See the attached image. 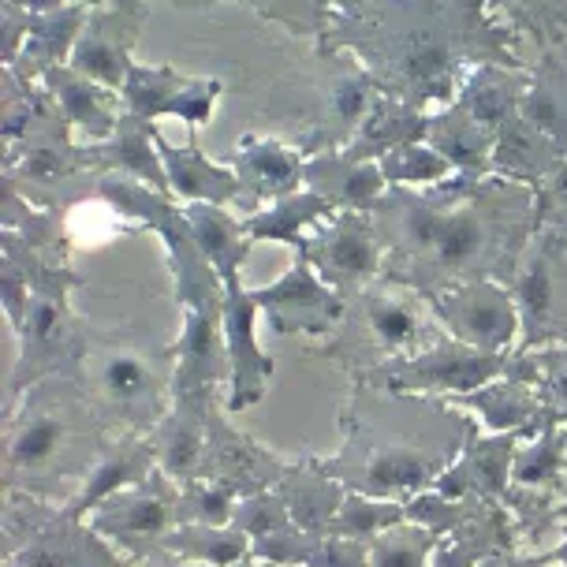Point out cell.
Instances as JSON below:
<instances>
[{
    "label": "cell",
    "instance_id": "f1b7e54d",
    "mask_svg": "<svg viewBox=\"0 0 567 567\" xmlns=\"http://www.w3.org/2000/svg\"><path fill=\"white\" fill-rule=\"evenodd\" d=\"M157 150L161 161H165L168 172V187L172 198H184L187 206H225V209H243V187L236 179V172L228 165H217L198 150L195 131H190L187 146H172L165 135H157Z\"/></svg>",
    "mask_w": 567,
    "mask_h": 567
},
{
    "label": "cell",
    "instance_id": "e575fe53",
    "mask_svg": "<svg viewBox=\"0 0 567 567\" xmlns=\"http://www.w3.org/2000/svg\"><path fill=\"white\" fill-rule=\"evenodd\" d=\"M519 116L538 127L560 154H567V68L556 53H542L530 64V83L519 97Z\"/></svg>",
    "mask_w": 567,
    "mask_h": 567
},
{
    "label": "cell",
    "instance_id": "484cf974",
    "mask_svg": "<svg viewBox=\"0 0 567 567\" xmlns=\"http://www.w3.org/2000/svg\"><path fill=\"white\" fill-rule=\"evenodd\" d=\"M302 187L329 202L332 209H359L370 213L389 190V179L381 172V161H362L348 150H326L307 157Z\"/></svg>",
    "mask_w": 567,
    "mask_h": 567
},
{
    "label": "cell",
    "instance_id": "4dcf8cb0",
    "mask_svg": "<svg viewBox=\"0 0 567 567\" xmlns=\"http://www.w3.org/2000/svg\"><path fill=\"white\" fill-rule=\"evenodd\" d=\"M425 142H430L437 154L449 161L455 172L463 176H493V150L496 135L489 127H482L467 109H460L452 101L449 109L430 113V127H425Z\"/></svg>",
    "mask_w": 567,
    "mask_h": 567
},
{
    "label": "cell",
    "instance_id": "7c38bea8",
    "mask_svg": "<svg viewBox=\"0 0 567 567\" xmlns=\"http://www.w3.org/2000/svg\"><path fill=\"white\" fill-rule=\"evenodd\" d=\"M512 296L523 326L515 351L567 348V231H534L515 269Z\"/></svg>",
    "mask_w": 567,
    "mask_h": 567
},
{
    "label": "cell",
    "instance_id": "bcb514c9",
    "mask_svg": "<svg viewBox=\"0 0 567 567\" xmlns=\"http://www.w3.org/2000/svg\"><path fill=\"white\" fill-rule=\"evenodd\" d=\"M482 504H489V501H452V496H441L437 489H430V493L408 501V519L430 526L437 538H449V534L460 530Z\"/></svg>",
    "mask_w": 567,
    "mask_h": 567
},
{
    "label": "cell",
    "instance_id": "1f68e13d",
    "mask_svg": "<svg viewBox=\"0 0 567 567\" xmlns=\"http://www.w3.org/2000/svg\"><path fill=\"white\" fill-rule=\"evenodd\" d=\"M515 549H523V542H519V530H515V519L508 515V508H501V504H482L460 530L441 538L430 567H478L485 556L515 553Z\"/></svg>",
    "mask_w": 567,
    "mask_h": 567
},
{
    "label": "cell",
    "instance_id": "277c9868",
    "mask_svg": "<svg viewBox=\"0 0 567 567\" xmlns=\"http://www.w3.org/2000/svg\"><path fill=\"white\" fill-rule=\"evenodd\" d=\"M109 422L75 378L38 381L4 408L0 489L68 504L105 452Z\"/></svg>",
    "mask_w": 567,
    "mask_h": 567
},
{
    "label": "cell",
    "instance_id": "ffe728a7",
    "mask_svg": "<svg viewBox=\"0 0 567 567\" xmlns=\"http://www.w3.org/2000/svg\"><path fill=\"white\" fill-rule=\"evenodd\" d=\"M225 83L220 79H195V75H179L168 64H131V75L120 97L124 109L138 120H161V116H176L184 120L190 131H198L217 109Z\"/></svg>",
    "mask_w": 567,
    "mask_h": 567
},
{
    "label": "cell",
    "instance_id": "83f0119b",
    "mask_svg": "<svg viewBox=\"0 0 567 567\" xmlns=\"http://www.w3.org/2000/svg\"><path fill=\"white\" fill-rule=\"evenodd\" d=\"M42 86L49 90V97L56 101V109L64 113L75 135H83L86 142H105L116 135L120 120H124V97L116 90L94 83V79L79 75L71 64H60L42 75Z\"/></svg>",
    "mask_w": 567,
    "mask_h": 567
},
{
    "label": "cell",
    "instance_id": "ba28073f",
    "mask_svg": "<svg viewBox=\"0 0 567 567\" xmlns=\"http://www.w3.org/2000/svg\"><path fill=\"white\" fill-rule=\"evenodd\" d=\"M75 131L49 97L19 146L0 154V184L16 187L30 206L68 213L94 202L97 172L90 168L86 142L71 138Z\"/></svg>",
    "mask_w": 567,
    "mask_h": 567
},
{
    "label": "cell",
    "instance_id": "9a60e30c",
    "mask_svg": "<svg viewBox=\"0 0 567 567\" xmlns=\"http://www.w3.org/2000/svg\"><path fill=\"white\" fill-rule=\"evenodd\" d=\"M94 8L64 4L53 12H19L0 4V60L23 75L27 83H42L45 71L68 64Z\"/></svg>",
    "mask_w": 567,
    "mask_h": 567
},
{
    "label": "cell",
    "instance_id": "7dc6e473",
    "mask_svg": "<svg viewBox=\"0 0 567 567\" xmlns=\"http://www.w3.org/2000/svg\"><path fill=\"white\" fill-rule=\"evenodd\" d=\"M534 362H538V396L545 422L567 425V348L534 351Z\"/></svg>",
    "mask_w": 567,
    "mask_h": 567
},
{
    "label": "cell",
    "instance_id": "8fae6325",
    "mask_svg": "<svg viewBox=\"0 0 567 567\" xmlns=\"http://www.w3.org/2000/svg\"><path fill=\"white\" fill-rule=\"evenodd\" d=\"M508 367V354H489L467 343L452 340L449 332L425 348L403 354V359L384 362L378 370H367L351 381H367L384 392H408V396H467L482 384L496 381Z\"/></svg>",
    "mask_w": 567,
    "mask_h": 567
},
{
    "label": "cell",
    "instance_id": "f35d334b",
    "mask_svg": "<svg viewBox=\"0 0 567 567\" xmlns=\"http://www.w3.org/2000/svg\"><path fill=\"white\" fill-rule=\"evenodd\" d=\"M482 4L515 38H530L545 53L567 42V0H482Z\"/></svg>",
    "mask_w": 567,
    "mask_h": 567
},
{
    "label": "cell",
    "instance_id": "4fadbf2b",
    "mask_svg": "<svg viewBox=\"0 0 567 567\" xmlns=\"http://www.w3.org/2000/svg\"><path fill=\"white\" fill-rule=\"evenodd\" d=\"M296 255L343 302H351L362 288L381 280L384 272V243L378 220H373V213H359V209H340L326 225L307 231Z\"/></svg>",
    "mask_w": 567,
    "mask_h": 567
},
{
    "label": "cell",
    "instance_id": "7a4b0ae2",
    "mask_svg": "<svg viewBox=\"0 0 567 567\" xmlns=\"http://www.w3.org/2000/svg\"><path fill=\"white\" fill-rule=\"evenodd\" d=\"M313 49L354 53L381 94L422 113L449 109L478 64L530 68L482 0H337Z\"/></svg>",
    "mask_w": 567,
    "mask_h": 567
},
{
    "label": "cell",
    "instance_id": "ee69618b",
    "mask_svg": "<svg viewBox=\"0 0 567 567\" xmlns=\"http://www.w3.org/2000/svg\"><path fill=\"white\" fill-rule=\"evenodd\" d=\"M381 172H384V179H389V187H411V190L437 187L449 176H455V168L430 146V142H411V146H400V150H392V154H384Z\"/></svg>",
    "mask_w": 567,
    "mask_h": 567
},
{
    "label": "cell",
    "instance_id": "7bdbcfd3",
    "mask_svg": "<svg viewBox=\"0 0 567 567\" xmlns=\"http://www.w3.org/2000/svg\"><path fill=\"white\" fill-rule=\"evenodd\" d=\"M441 538L422 523L403 519L370 542V567H430Z\"/></svg>",
    "mask_w": 567,
    "mask_h": 567
},
{
    "label": "cell",
    "instance_id": "5bb4252c",
    "mask_svg": "<svg viewBox=\"0 0 567 567\" xmlns=\"http://www.w3.org/2000/svg\"><path fill=\"white\" fill-rule=\"evenodd\" d=\"M127 564L165 549L168 534L179 526V485L157 471L135 489L109 496L101 508L86 519Z\"/></svg>",
    "mask_w": 567,
    "mask_h": 567
},
{
    "label": "cell",
    "instance_id": "3957f363",
    "mask_svg": "<svg viewBox=\"0 0 567 567\" xmlns=\"http://www.w3.org/2000/svg\"><path fill=\"white\" fill-rule=\"evenodd\" d=\"M478 433V419L441 396H408L351 381L340 411V449L321 460V471L348 493L408 504L437 489L444 471Z\"/></svg>",
    "mask_w": 567,
    "mask_h": 567
},
{
    "label": "cell",
    "instance_id": "c3c4849f",
    "mask_svg": "<svg viewBox=\"0 0 567 567\" xmlns=\"http://www.w3.org/2000/svg\"><path fill=\"white\" fill-rule=\"evenodd\" d=\"M231 526H239L243 534H250V542H258V538H269V534H277V530H288V526H296V523H291L284 496L277 489H269V493H258V496L239 501Z\"/></svg>",
    "mask_w": 567,
    "mask_h": 567
},
{
    "label": "cell",
    "instance_id": "52a82bcc",
    "mask_svg": "<svg viewBox=\"0 0 567 567\" xmlns=\"http://www.w3.org/2000/svg\"><path fill=\"white\" fill-rule=\"evenodd\" d=\"M437 337H444V326L419 291L373 280L348 302L340 329L318 348H310V354L337 362L340 370H348V378H359V373L425 348Z\"/></svg>",
    "mask_w": 567,
    "mask_h": 567
},
{
    "label": "cell",
    "instance_id": "44dd1931",
    "mask_svg": "<svg viewBox=\"0 0 567 567\" xmlns=\"http://www.w3.org/2000/svg\"><path fill=\"white\" fill-rule=\"evenodd\" d=\"M228 168L236 172L239 187H243V209L239 217H250V213L272 206V202L296 195L302 190V168H307V157L299 154L296 142H280V138H266V135H243L236 142L228 157Z\"/></svg>",
    "mask_w": 567,
    "mask_h": 567
},
{
    "label": "cell",
    "instance_id": "6da1fadb",
    "mask_svg": "<svg viewBox=\"0 0 567 567\" xmlns=\"http://www.w3.org/2000/svg\"><path fill=\"white\" fill-rule=\"evenodd\" d=\"M370 213L384 243L381 280L419 291L425 302L474 280L512 288L538 231L534 187L463 172L425 190L389 187Z\"/></svg>",
    "mask_w": 567,
    "mask_h": 567
},
{
    "label": "cell",
    "instance_id": "f907efd6",
    "mask_svg": "<svg viewBox=\"0 0 567 567\" xmlns=\"http://www.w3.org/2000/svg\"><path fill=\"white\" fill-rule=\"evenodd\" d=\"M534 195H538V231H567V157L556 161V168L534 187Z\"/></svg>",
    "mask_w": 567,
    "mask_h": 567
},
{
    "label": "cell",
    "instance_id": "8992f818",
    "mask_svg": "<svg viewBox=\"0 0 567 567\" xmlns=\"http://www.w3.org/2000/svg\"><path fill=\"white\" fill-rule=\"evenodd\" d=\"M79 384L113 433H154L172 408L176 351L142 329H90Z\"/></svg>",
    "mask_w": 567,
    "mask_h": 567
},
{
    "label": "cell",
    "instance_id": "7402d4cb",
    "mask_svg": "<svg viewBox=\"0 0 567 567\" xmlns=\"http://www.w3.org/2000/svg\"><path fill=\"white\" fill-rule=\"evenodd\" d=\"M220 403V392H187L172 389V408L161 419V425L150 433L157 452V467L172 482H190L202 474V455H206V433H209V411Z\"/></svg>",
    "mask_w": 567,
    "mask_h": 567
},
{
    "label": "cell",
    "instance_id": "d6986e66",
    "mask_svg": "<svg viewBox=\"0 0 567 567\" xmlns=\"http://www.w3.org/2000/svg\"><path fill=\"white\" fill-rule=\"evenodd\" d=\"M284 471H288V460H280L277 452H269L266 444H258L250 433H243L239 425H231L225 403H213L206 455H202L198 478L225 485V489L236 493L239 501H247V496L277 489Z\"/></svg>",
    "mask_w": 567,
    "mask_h": 567
},
{
    "label": "cell",
    "instance_id": "f5cc1de1",
    "mask_svg": "<svg viewBox=\"0 0 567 567\" xmlns=\"http://www.w3.org/2000/svg\"><path fill=\"white\" fill-rule=\"evenodd\" d=\"M8 8H19V12H53V8L64 4H86V8H101L105 0H0Z\"/></svg>",
    "mask_w": 567,
    "mask_h": 567
},
{
    "label": "cell",
    "instance_id": "d590c367",
    "mask_svg": "<svg viewBox=\"0 0 567 567\" xmlns=\"http://www.w3.org/2000/svg\"><path fill=\"white\" fill-rule=\"evenodd\" d=\"M329 217H337V209L329 206L321 195H313V190H296V195L272 202V206L250 213V217H243V228H247V236L261 243H284V247L299 250V243L307 231H313L318 225H326Z\"/></svg>",
    "mask_w": 567,
    "mask_h": 567
},
{
    "label": "cell",
    "instance_id": "ab89813d",
    "mask_svg": "<svg viewBox=\"0 0 567 567\" xmlns=\"http://www.w3.org/2000/svg\"><path fill=\"white\" fill-rule=\"evenodd\" d=\"M250 534H243L239 526H198L184 523L168 534L165 553L184 556V560H198L209 567H236L250 556Z\"/></svg>",
    "mask_w": 567,
    "mask_h": 567
},
{
    "label": "cell",
    "instance_id": "60d3db41",
    "mask_svg": "<svg viewBox=\"0 0 567 567\" xmlns=\"http://www.w3.org/2000/svg\"><path fill=\"white\" fill-rule=\"evenodd\" d=\"M168 4L179 8V12H206V8H213L217 0H168ZM239 4L255 8L261 19L288 27L291 34L310 38V42L318 45L329 27V19H332L337 0H239Z\"/></svg>",
    "mask_w": 567,
    "mask_h": 567
},
{
    "label": "cell",
    "instance_id": "5b68a950",
    "mask_svg": "<svg viewBox=\"0 0 567 567\" xmlns=\"http://www.w3.org/2000/svg\"><path fill=\"white\" fill-rule=\"evenodd\" d=\"M0 243L16 250L30 277V307L23 329L16 332L19 354L12 362V373H8V392H4V408H8V403H16L38 381L49 378L79 381L90 329L94 326L79 318L75 307H71V291L83 284V277L71 269V258H56L30 247L19 231H0Z\"/></svg>",
    "mask_w": 567,
    "mask_h": 567
},
{
    "label": "cell",
    "instance_id": "db71d44e",
    "mask_svg": "<svg viewBox=\"0 0 567 567\" xmlns=\"http://www.w3.org/2000/svg\"><path fill=\"white\" fill-rule=\"evenodd\" d=\"M131 567H209V564H198V560H184V556H172V553H154V556H146V560H138V564H131Z\"/></svg>",
    "mask_w": 567,
    "mask_h": 567
},
{
    "label": "cell",
    "instance_id": "f6af8a7d",
    "mask_svg": "<svg viewBox=\"0 0 567 567\" xmlns=\"http://www.w3.org/2000/svg\"><path fill=\"white\" fill-rule=\"evenodd\" d=\"M236 504H239V496L217 482H206V478L179 482V526L184 523L231 526V519H236Z\"/></svg>",
    "mask_w": 567,
    "mask_h": 567
},
{
    "label": "cell",
    "instance_id": "d6a6232c",
    "mask_svg": "<svg viewBox=\"0 0 567 567\" xmlns=\"http://www.w3.org/2000/svg\"><path fill=\"white\" fill-rule=\"evenodd\" d=\"M526 83H530V68H504V64H478L463 79L455 105L467 109L482 127H489L493 135H501V127L508 124L519 109V97Z\"/></svg>",
    "mask_w": 567,
    "mask_h": 567
},
{
    "label": "cell",
    "instance_id": "b9f144b4",
    "mask_svg": "<svg viewBox=\"0 0 567 567\" xmlns=\"http://www.w3.org/2000/svg\"><path fill=\"white\" fill-rule=\"evenodd\" d=\"M408 519V504L396 501H378V496H362L348 493L343 508L337 512V519L329 523V538H354V542H373L378 534H384L389 526H396Z\"/></svg>",
    "mask_w": 567,
    "mask_h": 567
},
{
    "label": "cell",
    "instance_id": "cb8c5ba5",
    "mask_svg": "<svg viewBox=\"0 0 567 567\" xmlns=\"http://www.w3.org/2000/svg\"><path fill=\"white\" fill-rule=\"evenodd\" d=\"M157 467V452L150 433H113L101 452V460L94 463V471L86 474V482L79 485V493L71 496L64 508L75 515V519H90L109 496L135 489L146 478H154Z\"/></svg>",
    "mask_w": 567,
    "mask_h": 567
},
{
    "label": "cell",
    "instance_id": "d4e9b609",
    "mask_svg": "<svg viewBox=\"0 0 567 567\" xmlns=\"http://www.w3.org/2000/svg\"><path fill=\"white\" fill-rule=\"evenodd\" d=\"M157 135H161L157 124L124 113L113 138L86 142L90 168H94L97 176H127V179H135V184H146V187H154L157 195L172 198L168 172L157 150Z\"/></svg>",
    "mask_w": 567,
    "mask_h": 567
},
{
    "label": "cell",
    "instance_id": "816d5d0a",
    "mask_svg": "<svg viewBox=\"0 0 567 567\" xmlns=\"http://www.w3.org/2000/svg\"><path fill=\"white\" fill-rule=\"evenodd\" d=\"M478 567H549V560H545V553H493L485 556V560Z\"/></svg>",
    "mask_w": 567,
    "mask_h": 567
},
{
    "label": "cell",
    "instance_id": "836d02e7",
    "mask_svg": "<svg viewBox=\"0 0 567 567\" xmlns=\"http://www.w3.org/2000/svg\"><path fill=\"white\" fill-rule=\"evenodd\" d=\"M560 157H567V154H560V150H556L538 127L526 124V120L519 116V109H515V116L501 127V135H496L493 176L512 179V184L538 187L542 179L556 168V161Z\"/></svg>",
    "mask_w": 567,
    "mask_h": 567
},
{
    "label": "cell",
    "instance_id": "603a6c76",
    "mask_svg": "<svg viewBox=\"0 0 567 567\" xmlns=\"http://www.w3.org/2000/svg\"><path fill=\"white\" fill-rule=\"evenodd\" d=\"M519 444V433H478L460 460L444 471L437 493L452 496V501H489L504 508L512 493V463Z\"/></svg>",
    "mask_w": 567,
    "mask_h": 567
},
{
    "label": "cell",
    "instance_id": "11a10c76",
    "mask_svg": "<svg viewBox=\"0 0 567 567\" xmlns=\"http://www.w3.org/2000/svg\"><path fill=\"white\" fill-rule=\"evenodd\" d=\"M545 560H549V567H567V526H564L560 542H556L553 549H545Z\"/></svg>",
    "mask_w": 567,
    "mask_h": 567
},
{
    "label": "cell",
    "instance_id": "74e56055",
    "mask_svg": "<svg viewBox=\"0 0 567 567\" xmlns=\"http://www.w3.org/2000/svg\"><path fill=\"white\" fill-rule=\"evenodd\" d=\"M512 485L567 496V425H549L534 441L519 444L512 463Z\"/></svg>",
    "mask_w": 567,
    "mask_h": 567
},
{
    "label": "cell",
    "instance_id": "2e32d148",
    "mask_svg": "<svg viewBox=\"0 0 567 567\" xmlns=\"http://www.w3.org/2000/svg\"><path fill=\"white\" fill-rule=\"evenodd\" d=\"M258 318L272 337H313L329 340L340 329L348 302L313 272L307 261L296 255L284 277H277L266 288H255Z\"/></svg>",
    "mask_w": 567,
    "mask_h": 567
},
{
    "label": "cell",
    "instance_id": "30bf717a",
    "mask_svg": "<svg viewBox=\"0 0 567 567\" xmlns=\"http://www.w3.org/2000/svg\"><path fill=\"white\" fill-rule=\"evenodd\" d=\"M378 97L381 86L359 64V56L343 49H313V113L296 131L299 154L313 157L326 150H348Z\"/></svg>",
    "mask_w": 567,
    "mask_h": 567
},
{
    "label": "cell",
    "instance_id": "681fc988",
    "mask_svg": "<svg viewBox=\"0 0 567 567\" xmlns=\"http://www.w3.org/2000/svg\"><path fill=\"white\" fill-rule=\"evenodd\" d=\"M0 307H4V318H8V326H12V332L23 329V318L30 307V277L19 255L12 247H4V243H0Z\"/></svg>",
    "mask_w": 567,
    "mask_h": 567
},
{
    "label": "cell",
    "instance_id": "8d00e7d4",
    "mask_svg": "<svg viewBox=\"0 0 567 567\" xmlns=\"http://www.w3.org/2000/svg\"><path fill=\"white\" fill-rule=\"evenodd\" d=\"M425 127H430V113L381 94L370 120L362 124V131L348 146V154L362 157V161H381L384 154H392V150H400V146L425 142Z\"/></svg>",
    "mask_w": 567,
    "mask_h": 567
},
{
    "label": "cell",
    "instance_id": "9f6ffc18",
    "mask_svg": "<svg viewBox=\"0 0 567 567\" xmlns=\"http://www.w3.org/2000/svg\"><path fill=\"white\" fill-rule=\"evenodd\" d=\"M236 567H280V564H269V560H258V556H247V560H239Z\"/></svg>",
    "mask_w": 567,
    "mask_h": 567
},
{
    "label": "cell",
    "instance_id": "4316f807",
    "mask_svg": "<svg viewBox=\"0 0 567 567\" xmlns=\"http://www.w3.org/2000/svg\"><path fill=\"white\" fill-rule=\"evenodd\" d=\"M449 403L478 419L482 433H519L523 441H534L538 433L549 430L538 389L508 378V373L467 392V396H452Z\"/></svg>",
    "mask_w": 567,
    "mask_h": 567
},
{
    "label": "cell",
    "instance_id": "f546056e",
    "mask_svg": "<svg viewBox=\"0 0 567 567\" xmlns=\"http://www.w3.org/2000/svg\"><path fill=\"white\" fill-rule=\"evenodd\" d=\"M277 493L288 504L291 523L307 534H326L348 501V489L321 471V455H302V460L288 463L284 478L277 482Z\"/></svg>",
    "mask_w": 567,
    "mask_h": 567
},
{
    "label": "cell",
    "instance_id": "e0dca14e",
    "mask_svg": "<svg viewBox=\"0 0 567 567\" xmlns=\"http://www.w3.org/2000/svg\"><path fill=\"white\" fill-rule=\"evenodd\" d=\"M433 313L452 340L467 343V348L489 351V354H512L519 343V307H515L512 288L496 280H474L455 284L430 299Z\"/></svg>",
    "mask_w": 567,
    "mask_h": 567
},
{
    "label": "cell",
    "instance_id": "9c48e42d",
    "mask_svg": "<svg viewBox=\"0 0 567 567\" xmlns=\"http://www.w3.org/2000/svg\"><path fill=\"white\" fill-rule=\"evenodd\" d=\"M0 567H131L86 519L30 493L0 496Z\"/></svg>",
    "mask_w": 567,
    "mask_h": 567
},
{
    "label": "cell",
    "instance_id": "ac0fdd59",
    "mask_svg": "<svg viewBox=\"0 0 567 567\" xmlns=\"http://www.w3.org/2000/svg\"><path fill=\"white\" fill-rule=\"evenodd\" d=\"M150 19V0H105L101 8H94L75 42L68 64L79 75L94 79V83L109 90H124L131 75V53H135L138 30Z\"/></svg>",
    "mask_w": 567,
    "mask_h": 567
}]
</instances>
